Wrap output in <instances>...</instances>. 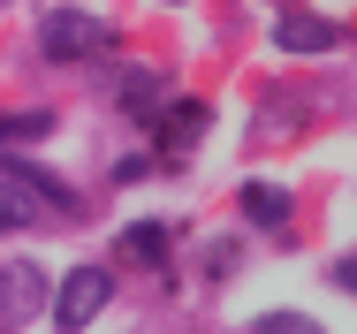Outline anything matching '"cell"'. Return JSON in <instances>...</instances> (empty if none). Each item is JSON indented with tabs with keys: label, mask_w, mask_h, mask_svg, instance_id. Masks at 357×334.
Masks as SVG:
<instances>
[{
	"label": "cell",
	"mask_w": 357,
	"mask_h": 334,
	"mask_svg": "<svg viewBox=\"0 0 357 334\" xmlns=\"http://www.w3.org/2000/svg\"><path fill=\"white\" fill-rule=\"evenodd\" d=\"M122 251L144 259V266H160L167 259V236H160V220H137V228H122Z\"/></svg>",
	"instance_id": "obj_9"
},
{
	"label": "cell",
	"mask_w": 357,
	"mask_h": 334,
	"mask_svg": "<svg viewBox=\"0 0 357 334\" xmlns=\"http://www.w3.org/2000/svg\"><path fill=\"white\" fill-rule=\"evenodd\" d=\"M335 289H350V296H357V251L342 259V266H335Z\"/></svg>",
	"instance_id": "obj_12"
},
{
	"label": "cell",
	"mask_w": 357,
	"mask_h": 334,
	"mask_svg": "<svg viewBox=\"0 0 357 334\" xmlns=\"http://www.w3.org/2000/svg\"><path fill=\"white\" fill-rule=\"evenodd\" d=\"M38 46H46V61H91L114 46V23H99L91 8H54L38 23Z\"/></svg>",
	"instance_id": "obj_1"
},
{
	"label": "cell",
	"mask_w": 357,
	"mask_h": 334,
	"mask_svg": "<svg viewBox=\"0 0 357 334\" xmlns=\"http://www.w3.org/2000/svg\"><path fill=\"white\" fill-rule=\"evenodd\" d=\"M31 220H38V198L0 175V236H15V228H31Z\"/></svg>",
	"instance_id": "obj_8"
},
{
	"label": "cell",
	"mask_w": 357,
	"mask_h": 334,
	"mask_svg": "<svg viewBox=\"0 0 357 334\" xmlns=\"http://www.w3.org/2000/svg\"><path fill=\"white\" fill-rule=\"evenodd\" d=\"M54 130V114L46 107H31V114H0V144H31V137Z\"/></svg>",
	"instance_id": "obj_10"
},
{
	"label": "cell",
	"mask_w": 357,
	"mask_h": 334,
	"mask_svg": "<svg viewBox=\"0 0 357 334\" xmlns=\"http://www.w3.org/2000/svg\"><path fill=\"white\" fill-rule=\"evenodd\" d=\"M206 137V107L198 99H167V130H160V160H183Z\"/></svg>",
	"instance_id": "obj_6"
},
{
	"label": "cell",
	"mask_w": 357,
	"mask_h": 334,
	"mask_svg": "<svg viewBox=\"0 0 357 334\" xmlns=\"http://www.w3.org/2000/svg\"><path fill=\"white\" fill-rule=\"evenodd\" d=\"M38 312H46V273L31 266V259H15V266L0 273V319L23 327V319H38Z\"/></svg>",
	"instance_id": "obj_4"
},
{
	"label": "cell",
	"mask_w": 357,
	"mask_h": 334,
	"mask_svg": "<svg viewBox=\"0 0 357 334\" xmlns=\"http://www.w3.org/2000/svg\"><path fill=\"white\" fill-rule=\"evenodd\" d=\"M259 327H266V334H312V319H304V312H266Z\"/></svg>",
	"instance_id": "obj_11"
},
{
	"label": "cell",
	"mask_w": 357,
	"mask_h": 334,
	"mask_svg": "<svg viewBox=\"0 0 357 334\" xmlns=\"http://www.w3.org/2000/svg\"><path fill=\"white\" fill-rule=\"evenodd\" d=\"M274 46L282 54H335L342 46V23L335 15H312V8H289L282 23H274Z\"/></svg>",
	"instance_id": "obj_3"
},
{
	"label": "cell",
	"mask_w": 357,
	"mask_h": 334,
	"mask_svg": "<svg viewBox=\"0 0 357 334\" xmlns=\"http://www.w3.org/2000/svg\"><path fill=\"white\" fill-rule=\"evenodd\" d=\"M243 220L282 228V220H289V190H274V183H243Z\"/></svg>",
	"instance_id": "obj_7"
},
{
	"label": "cell",
	"mask_w": 357,
	"mask_h": 334,
	"mask_svg": "<svg viewBox=\"0 0 357 334\" xmlns=\"http://www.w3.org/2000/svg\"><path fill=\"white\" fill-rule=\"evenodd\" d=\"M0 175H8V183H23L31 198H38V205H54V213H76V190L61 183V175H46L38 160H15V152H0Z\"/></svg>",
	"instance_id": "obj_5"
},
{
	"label": "cell",
	"mask_w": 357,
	"mask_h": 334,
	"mask_svg": "<svg viewBox=\"0 0 357 334\" xmlns=\"http://www.w3.org/2000/svg\"><path fill=\"white\" fill-rule=\"evenodd\" d=\"M107 296H114V273L107 266H76L54 296H46V319L54 327H91L99 312H107Z\"/></svg>",
	"instance_id": "obj_2"
}]
</instances>
